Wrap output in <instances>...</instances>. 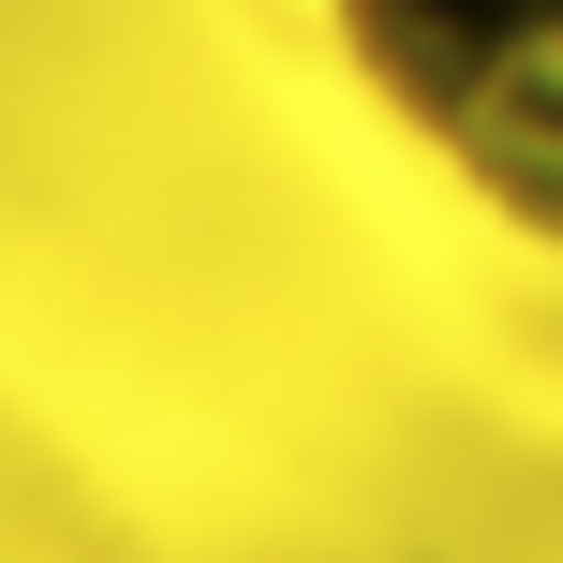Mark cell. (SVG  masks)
I'll list each match as a JSON object with an SVG mask.
<instances>
[{"instance_id": "cell-1", "label": "cell", "mask_w": 563, "mask_h": 563, "mask_svg": "<svg viewBox=\"0 0 563 563\" xmlns=\"http://www.w3.org/2000/svg\"><path fill=\"white\" fill-rule=\"evenodd\" d=\"M371 104L563 253V0H327Z\"/></svg>"}]
</instances>
